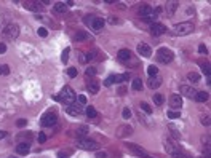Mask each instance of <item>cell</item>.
Segmentation results:
<instances>
[{
	"mask_svg": "<svg viewBox=\"0 0 211 158\" xmlns=\"http://www.w3.org/2000/svg\"><path fill=\"white\" fill-rule=\"evenodd\" d=\"M160 8H157L155 11H154V8H150L149 5H142L141 8H139V16L142 18L144 21H149V22H157V19H158V13H160Z\"/></svg>",
	"mask_w": 211,
	"mask_h": 158,
	"instance_id": "cell-1",
	"label": "cell"
},
{
	"mask_svg": "<svg viewBox=\"0 0 211 158\" xmlns=\"http://www.w3.org/2000/svg\"><path fill=\"white\" fill-rule=\"evenodd\" d=\"M56 99L61 101V102H64L66 106H70V104L75 102L77 94H75V91H74L70 86H64V88L61 89V94H59V96H56Z\"/></svg>",
	"mask_w": 211,
	"mask_h": 158,
	"instance_id": "cell-2",
	"label": "cell"
},
{
	"mask_svg": "<svg viewBox=\"0 0 211 158\" xmlns=\"http://www.w3.org/2000/svg\"><path fill=\"white\" fill-rule=\"evenodd\" d=\"M157 61L158 62H162V64H168V62H171L173 61V58H174V54H173V51H171L170 48H158L157 50Z\"/></svg>",
	"mask_w": 211,
	"mask_h": 158,
	"instance_id": "cell-3",
	"label": "cell"
},
{
	"mask_svg": "<svg viewBox=\"0 0 211 158\" xmlns=\"http://www.w3.org/2000/svg\"><path fill=\"white\" fill-rule=\"evenodd\" d=\"M191 32H194V24L192 22H179L173 27L174 35H189Z\"/></svg>",
	"mask_w": 211,
	"mask_h": 158,
	"instance_id": "cell-4",
	"label": "cell"
},
{
	"mask_svg": "<svg viewBox=\"0 0 211 158\" xmlns=\"http://www.w3.org/2000/svg\"><path fill=\"white\" fill-rule=\"evenodd\" d=\"M85 24L90 26L91 29H93L94 32H99L101 29H102L104 26V19L102 18H96V16H85Z\"/></svg>",
	"mask_w": 211,
	"mask_h": 158,
	"instance_id": "cell-5",
	"label": "cell"
},
{
	"mask_svg": "<svg viewBox=\"0 0 211 158\" xmlns=\"http://www.w3.org/2000/svg\"><path fill=\"white\" fill-rule=\"evenodd\" d=\"M18 35H19V26L18 24L10 22V24L5 26V29H3V37L5 38H8V40H14Z\"/></svg>",
	"mask_w": 211,
	"mask_h": 158,
	"instance_id": "cell-6",
	"label": "cell"
},
{
	"mask_svg": "<svg viewBox=\"0 0 211 158\" xmlns=\"http://www.w3.org/2000/svg\"><path fill=\"white\" fill-rule=\"evenodd\" d=\"M77 147L83 148V150H98V148H99V144L94 142V141H90V139L80 138V139H77Z\"/></svg>",
	"mask_w": 211,
	"mask_h": 158,
	"instance_id": "cell-7",
	"label": "cell"
},
{
	"mask_svg": "<svg viewBox=\"0 0 211 158\" xmlns=\"http://www.w3.org/2000/svg\"><path fill=\"white\" fill-rule=\"evenodd\" d=\"M56 120H58L56 112L55 110H48V112L42 117V125H43V126H53V125L56 123Z\"/></svg>",
	"mask_w": 211,
	"mask_h": 158,
	"instance_id": "cell-8",
	"label": "cell"
},
{
	"mask_svg": "<svg viewBox=\"0 0 211 158\" xmlns=\"http://www.w3.org/2000/svg\"><path fill=\"white\" fill-rule=\"evenodd\" d=\"M126 148H128V152H131V153L138 155V157H144V158H147V153H145L144 148H141V145H136V144H126Z\"/></svg>",
	"mask_w": 211,
	"mask_h": 158,
	"instance_id": "cell-9",
	"label": "cell"
},
{
	"mask_svg": "<svg viewBox=\"0 0 211 158\" xmlns=\"http://www.w3.org/2000/svg\"><path fill=\"white\" fill-rule=\"evenodd\" d=\"M197 93H198V91L195 88H192V86H187V85L181 86V94H184V96L189 97V99H195Z\"/></svg>",
	"mask_w": 211,
	"mask_h": 158,
	"instance_id": "cell-10",
	"label": "cell"
},
{
	"mask_svg": "<svg viewBox=\"0 0 211 158\" xmlns=\"http://www.w3.org/2000/svg\"><path fill=\"white\" fill-rule=\"evenodd\" d=\"M138 53L144 58H150L152 56V48H150L147 43H139L138 45Z\"/></svg>",
	"mask_w": 211,
	"mask_h": 158,
	"instance_id": "cell-11",
	"label": "cell"
},
{
	"mask_svg": "<svg viewBox=\"0 0 211 158\" xmlns=\"http://www.w3.org/2000/svg\"><path fill=\"white\" fill-rule=\"evenodd\" d=\"M24 8L31 11H42L43 10V5L42 2H34V0H29V2H24Z\"/></svg>",
	"mask_w": 211,
	"mask_h": 158,
	"instance_id": "cell-12",
	"label": "cell"
},
{
	"mask_svg": "<svg viewBox=\"0 0 211 158\" xmlns=\"http://www.w3.org/2000/svg\"><path fill=\"white\" fill-rule=\"evenodd\" d=\"M87 89L90 94H98V91H99V82L98 80H90V82L87 83Z\"/></svg>",
	"mask_w": 211,
	"mask_h": 158,
	"instance_id": "cell-13",
	"label": "cell"
},
{
	"mask_svg": "<svg viewBox=\"0 0 211 158\" xmlns=\"http://www.w3.org/2000/svg\"><path fill=\"white\" fill-rule=\"evenodd\" d=\"M150 32H152V35H162L166 32V27L163 24H158V22H154L152 26H150Z\"/></svg>",
	"mask_w": 211,
	"mask_h": 158,
	"instance_id": "cell-14",
	"label": "cell"
},
{
	"mask_svg": "<svg viewBox=\"0 0 211 158\" xmlns=\"http://www.w3.org/2000/svg\"><path fill=\"white\" fill-rule=\"evenodd\" d=\"M170 106L173 107V109H179V107L182 106V97H181V94H171Z\"/></svg>",
	"mask_w": 211,
	"mask_h": 158,
	"instance_id": "cell-15",
	"label": "cell"
},
{
	"mask_svg": "<svg viewBox=\"0 0 211 158\" xmlns=\"http://www.w3.org/2000/svg\"><path fill=\"white\" fill-rule=\"evenodd\" d=\"M133 133V128L128 126V125H123V126H118L117 129V136L118 138H125V136H130Z\"/></svg>",
	"mask_w": 211,
	"mask_h": 158,
	"instance_id": "cell-16",
	"label": "cell"
},
{
	"mask_svg": "<svg viewBox=\"0 0 211 158\" xmlns=\"http://www.w3.org/2000/svg\"><path fill=\"white\" fill-rule=\"evenodd\" d=\"M66 110H67V114L72 115V117H77V115L82 114V107L77 106V104H70V106H67Z\"/></svg>",
	"mask_w": 211,
	"mask_h": 158,
	"instance_id": "cell-17",
	"label": "cell"
},
{
	"mask_svg": "<svg viewBox=\"0 0 211 158\" xmlns=\"http://www.w3.org/2000/svg\"><path fill=\"white\" fill-rule=\"evenodd\" d=\"M117 56H118V59H120L122 62H128L130 59L133 58V54H131V51H130V50H120Z\"/></svg>",
	"mask_w": 211,
	"mask_h": 158,
	"instance_id": "cell-18",
	"label": "cell"
},
{
	"mask_svg": "<svg viewBox=\"0 0 211 158\" xmlns=\"http://www.w3.org/2000/svg\"><path fill=\"white\" fill-rule=\"evenodd\" d=\"M18 144H21V142H24V144H31V141H32V134L31 133H21V134H18Z\"/></svg>",
	"mask_w": 211,
	"mask_h": 158,
	"instance_id": "cell-19",
	"label": "cell"
},
{
	"mask_svg": "<svg viewBox=\"0 0 211 158\" xmlns=\"http://www.w3.org/2000/svg\"><path fill=\"white\" fill-rule=\"evenodd\" d=\"M178 7H179V2H168L166 3V14L168 16H173Z\"/></svg>",
	"mask_w": 211,
	"mask_h": 158,
	"instance_id": "cell-20",
	"label": "cell"
},
{
	"mask_svg": "<svg viewBox=\"0 0 211 158\" xmlns=\"http://www.w3.org/2000/svg\"><path fill=\"white\" fill-rule=\"evenodd\" d=\"M149 88H152V89H155V88H158L160 85H162V78H160L158 75H155V77H150L149 78Z\"/></svg>",
	"mask_w": 211,
	"mask_h": 158,
	"instance_id": "cell-21",
	"label": "cell"
},
{
	"mask_svg": "<svg viewBox=\"0 0 211 158\" xmlns=\"http://www.w3.org/2000/svg\"><path fill=\"white\" fill-rule=\"evenodd\" d=\"M29 150H31V147H29V144H24V142H21V144H18L16 147V152L19 155H27Z\"/></svg>",
	"mask_w": 211,
	"mask_h": 158,
	"instance_id": "cell-22",
	"label": "cell"
},
{
	"mask_svg": "<svg viewBox=\"0 0 211 158\" xmlns=\"http://www.w3.org/2000/svg\"><path fill=\"white\" fill-rule=\"evenodd\" d=\"M165 148H166V152H170L171 155H173V153H176V152H179V148H178L174 144H171L170 141H168V142H165Z\"/></svg>",
	"mask_w": 211,
	"mask_h": 158,
	"instance_id": "cell-23",
	"label": "cell"
},
{
	"mask_svg": "<svg viewBox=\"0 0 211 158\" xmlns=\"http://www.w3.org/2000/svg\"><path fill=\"white\" fill-rule=\"evenodd\" d=\"M66 10H67V5L66 3H62V2L55 3V11H56V13H64Z\"/></svg>",
	"mask_w": 211,
	"mask_h": 158,
	"instance_id": "cell-24",
	"label": "cell"
},
{
	"mask_svg": "<svg viewBox=\"0 0 211 158\" xmlns=\"http://www.w3.org/2000/svg\"><path fill=\"white\" fill-rule=\"evenodd\" d=\"M131 86H133L135 91H141V89H142V80L141 78H135V80H133V83H131Z\"/></svg>",
	"mask_w": 211,
	"mask_h": 158,
	"instance_id": "cell-25",
	"label": "cell"
},
{
	"mask_svg": "<svg viewBox=\"0 0 211 158\" xmlns=\"http://www.w3.org/2000/svg\"><path fill=\"white\" fill-rule=\"evenodd\" d=\"M208 93H205V91H200V93H197V96H195V99L198 101V102H206L208 101Z\"/></svg>",
	"mask_w": 211,
	"mask_h": 158,
	"instance_id": "cell-26",
	"label": "cell"
},
{
	"mask_svg": "<svg viewBox=\"0 0 211 158\" xmlns=\"http://www.w3.org/2000/svg\"><path fill=\"white\" fill-rule=\"evenodd\" d=\"M87 115H88L90 118H96V117H98L96 109H94L93 106H88V107H87Z\"/></svg>",
	"mask_w": 211,
	"mask_h": 158,
	"instance_id": "cell-27",
	"label": "cell"
},
{
	"mask_svg": "<svg viewBox=\"0 0 211 158\" xmlns=\"http://www.w3.org/2000/svg\"><path fill=\"white\" fill-rule=\"evenodd\" d=\"M187 78L191 80V82H194V83H197L198 80H200V75H198L197 72H189L187 74Z\"/></svg>",
	"mask_w": 211,
	"mask_h": 158,
	"instance_id": "cell-28",
	"label": "cell"
},
{
	"mask_svg": "<svg viewBox=\"0 0 211 158\" xmlns=\"http://www.w3.org/2000/svg\"><path fill=\"white\" fill-rule=\"evenodd\" d=\"M147 74H149L150 77H155L157 74H158V69H157V65H149V67H147Z\"/></svg>",
	"mask_w": 211,
	"mask_h": 158,
	"instance_id": "cell-29",
	"label": "cell"
},
{
	"mask_svg": "<svg viewBox=\"0 0 211 158\" xmlns=\"http://www.w3.org/2000/svg\"><path fill=\"white\" fill-rule=\"evenodd\" d=\"M85 38H88V34H87L85 31H79V32H77V35H75V40H77V42L85 40Z\"/></svg>",
	"mask_w": 211,
	"mask_h": 158,
	"instance_id": "cell-30",
	"label": "cell"
},
{
	"mask_svg": "<svg viewBox=\"0 0 211 158\" xmlns=\"http://www.w3.org/2000/svg\"><path fill=\"white\" fill-rule=\"evenodd\" d=\"M139 107H141V110H144L145 114H152V107H150L147 102H141V104H139Z\"/></svg>",
	"mask_w": 211,
	"mask_h": 158,
	"instance_id": "cell-31",
	"label": "cell"
},
{
	"mask_svg": "<svg viewBox=\"0 0 211 158\" xmlns=\"http://www.w3.org/2000/svg\"><path fill=\"white\" fill-rule=\"evenodd\" d=\"M163 101H165V97H163L162 94H158V93H157V94H154V102H155L157 106H162V104H163Z\"/></svg>",
	"mask_w": 211,
	"mask_h": 158,
	"instance_id": "cell-32",
	"label": "cell"
},
{
	"mask_svg": "<svg viewBox=\"0 0 211 158\" xmlns=\"http://www.w3.org/2000/svg\"><path fill=\"white\" fill-rule=\"evenodd\" d=\"M10 74V67L7 64H0V75H8Z\"/></svg>",
	"mask_w": 211,
	"mask_h": 158,
	"instance_id": "cell-33",
	"label": "cell"
},
{
	"mask_svg": "<svg viewBox=\"0 0 211 158\" xmlns=\"http://www.w3.org/2000/svg\"><path fill=\"white\" fill-rule=\"evenodd\" d=\"M69 53H70V48H66L64 51H62V54H61V61L62 62H67V61H69Z\"/></svg>",
	"mask_w": 211,
	"mask_h": 158,
	"instance_id": "cell-34",
	"label": "cell"
},
{
	"mask_svg": "<svg viewBox=\"0 0 211 158\" xmlns=\"http://www.w3.org/2000/svg\"><path fill=\"white\" fill-rule=\"evenodd\" d=\"M87 133H88V128L87 126H82V128H79V129H77V134H79L80 138L87 136Z\"/></svg>",
	"mask_w": 211,
	"mask_h": 158,
	"instance_id": "cell-35",
	"label": "cell"
},
{
	"mask_svg": "<svg viewBox=\"0 0 211 158\" xmlns=\"http://www.w3.org/2000/svg\"><path fill=\"white\" fill-rule=\"evenodd\" d=\"M168 117H170V118H179L181 117V112H179V110H170V112H168Z\"/></svg>",
	"mask_w": 211,
	"mask_h": 158,
	"instance_id": "cell-36",
	"label": "cell"
},
{
	"mask_svg": "<svg viewBox=\"0 0 211 158\" xmlns=\"http://www.w3.org/2000/svg\"><path fill=\"white\" fill-rule=\"evenodd\" d=\"M67 75H69L70 78L77 77V69H75V67H69V69H67Z\"/></svg>",
	"mask_w": 211,
	"mask_h": 158,
	"instance_id": "cell-37",
	"label": "cell"
},
{
	"mask_svg": "<svg viewBox=\"0 0 211 158\" xmlns=\"http://www.w3.org/2000/svg\"><path fill=\"white\" fill-rule=\"evenodd\" d=\"M201 70H203V74L210 78V65H208V64H201Z\"/></svg>",
	"mask_w": 211,
	"mask_h": 158,
	"instance_id": "cell-38",
	"label": "cell"
},
{
	"mask_svg": "<svg viewBox=\"0 0 211 158\" xmlns=\"http://www.w3.org/2000/svg\"><path fill=\"white\" fill-rule=\"evenodd\" d=\"M37 34L40 35V37H46L48 35V31H46L45 27H38V31H37Z\"/></svg>",
	"mask_w": 211,
	"mask_h": 158,
	"instance_id": "cell-39",
	"label": "cell"
},
{
	"mask_svg": "<svg viewBox=\"0 0 211 158\" xmlns=\"http://www.w3.org/2000/svg\"><path fill=\"white\" fill-rule=\"evenodd\" d=\"M130 117H131V112H130L128 107H125V109H123V118H125V120H128Z\"/></svg>",
	"mask_w": 211,
	"mask_h": 158,
	"instance_id": "cell-40",
	"label": "cell"
},
{
	"mask_svg": "<svg viewBox=\"0 0 211 158\" xmlns=\"http://www.w3.org/2000/svg\"><path fill=\"white\" fill-rule=\"evenodd\" d=\"M114 82H115L114 75H111V77H109V78H106V82H104V85H106V86H111V85H112V83H114Z\"/></svg>",
	"mask_w": 211,
	"mask_h": 158,
	"instance_id": "cell-41",
	"label": "cell"
},
{
	"mask_svg": "<svg viewBox=\"0 0 211 158\" xmlns=\"http://www.w3.org/2000/svg\"><path fill=\"white\" fill-rule=\"evenodd\" d=\"M26 123H27V120H24V118H19V120L16 121V125L19 128H23V126H26Z\"/></svg>",
	"mask_w": 211,
	"mask_h": 158,
	"instance_id": "cell-42",
	"label": "cell"
},
{
	"mask_svg": "<svg viewBox=\"0 0 211 158\" xmlns=\"http://www.w3.org/2000/svg\"><path fill=\"white\" fill-rule=\"evenodd\" d=\"M173 158H189L187 155H184V153H181V152H176V153H173L171 155Z\"/></svg>",
	"mask_w": 211,
	"mask_h": 158,
	"instance_id": "cell-43",
	"label": "cell"
},
{
	"mask_svg": "<svg viewBox=\"0 0 211 158\" xmlns=\"http://www.w3.org/2000/svg\"><path fill=\"white\" fill-rule=\"evenodd\" d=\"M94 74H96V69H94V67H88L87 69V75L90 77V75H94Z\"/></svg>",
	"mask_w": 211,
	"mask_h": 158,
	"instance_id": "cell-44",
	"label": "cell"
},
{
	"mask_svg": "<svg viewBox=\"0 0 211 158\" xmlns=\"http://www.w3.org/2000/svg\"><path fill=\"white\" fill-rule=\"evenodd\" d=\"M45 141H46V136L43 133H38V142H42V144H43Z\"/></svg>",
	"mask_w": 211,
	"mask_h": 158,
	"instance_id": "cell-45",
	"label": "cell"
},
{
	"mask_svg": "<svg viewBox=\"0 0 211 158\" xmlns=\"http://www.w3.org/2000/svg\"><path fill=\"white\" fill-rule=\"evenodd\" d=\"M198 51H200L201 54H203V53L206 54V51H208V50H206V46H205V45H200V46H198Z\"/></svg>",
	"mask_w": 211,
	"mask_h": 158,
	"instance_id": "cell-46",
	"label": "cell"
},
{
	"mask_svg": "<svg viewBox=\"0 0 211 158\" xmlns=\"http://www.w3.org/2000/svg\"><path fill=\"white\" fill-rule=\"evenodd\" d=\"M79 102L82 104V106H85V104H87V97H85V96H79Z\"/></svg>",
	"mask_w": 211,
	"mask_h": 158,
	"instance_id": "cell-47",
	"label": "cell"
},
{
	"mask_svg": "<svg viewBox=\"0 0 211 158\" xmlns=\"http://www.w3.org/2000/svg\"><path fill=\"white\" fill-rule=\"evenodd\" d=\"M201 123H203L205 126H208V125H210V117H205V118H201Z\"/></svg>",
	"mask_w": 211,
	"mask_h": 158,
	"instance_id": "cell-48",
	"label": "cell"
},
{
	"mask_svg": "<svg viewBox=\"0 0 211 158\" xmlns=\"http://www.w3.org/2000/svg\"><path fill=\"white\" fill-rule=\"evenodd\" d=\"M7 51V45L5 43H0V54H2V53H5Z\"/></svg>",
	"mask_w": 211,
	"mask_h": 158,
	"instance_id": "cell-49",
	"label": "cell"
},
{
	"mask_svg": "<svg viewBox=\"0 0 211 158\" xmlns=\"http://www.w3.org/2000/svg\"><path fill=\"white\" fill-rule=\"evenodd\" d=\"M170 129H171V131H173V136H174V138H179V136H181V134H179V133H178V131H176V129H174V126H170Z\"/></svg>",
	"mask_w": 211,
	"mask_h": 158,
	"instance_id": "cell-50",
	"label": "cell"
},
{
	"mask_svg": "<svg viewBox=\"0 0 211 158\" xmlns=\"http://www.w3.org/2000/svg\"><path fill=\"white\" fill-rule=\"evenodd\" d=\"M125 93H126V88H125V86H120V88H118V94H122V96H123Z\"/></svg>",
	"mask_w": 211,
	"mask_h": 158,
	"instance_id": "cell-51",
	"label": "cell"
},
{
	"mask_svg": "<svg viewBox=\"0 0 211 158\" xmlns=\"http://www.w3.org/2000/svg\"><path fill=\"white\" fill-rule=\"evenodd\" d=\"M96 158H106V153H104V152H99V153H96Z\"/></svg>",
	"mask_w": 211,
	"mask_h": 158,
	"instance_id": "cell-52",
	"label": "cell"
},
{
	"mask_svg": "<svg viewBox=\"0 0 211 158\" xmlns=\"http://www.w3.org/2000/svg\"><path fill=\"white\" fill-rule=\"evenodd\" d=\"M58 158H67V155L62 153V152H59V153H58Z\"/></svg>",
	"mask_w": 211,
	"mask_h": 158,
	"instance_id": "cell-53",
	"label": "cell"
},
{
	"mask_svg": "<svg viewBox=\"0 0 211 158\" xmlns=\"http://www.w3.org/2000/svg\"><path fill=\"white\" fill-rule=\"evenodd\" d=\"M5 136H7V133H5V131H0V139H3Z\"/></svg>",
	"mask_w": 211,
	"mask_h": 158,
	"instance_id": "cell-54",
	"label": "cell"
},
{
	"mask_svg": "<svg viewBox=\"0 0 211 158\" xmlns=\"http://www.w3.org/2000/svg\"><path fill=\"white\" fill-rule=\"evenodd\" d=\"M11 158H14V157H11Z\"/></svg>",
	"mask_w": 211,
	"mask_h": 158,
	"instance_id": "cell-55",
	"label": "cell"
}]
</instances>
